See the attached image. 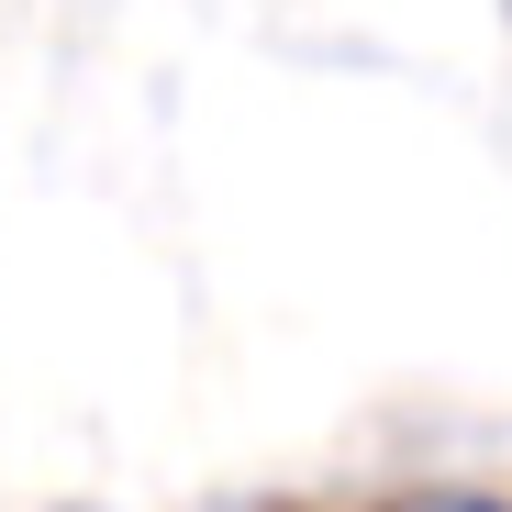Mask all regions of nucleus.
<instances>
[{
    "label": "nucleus",
    "instance_id": "1",
    "mask_svg": "<svg viewBox=\"0 0 512 512\" xmlns=\"http://www.w3.org/2000/svg\"><path fill=\"white\" fill-rule=\"evenodd\" d=\"M401 512H501V501H468V490H446V501H401Z\"/></svg>",
    "mask_w": 512,
    "mask_h": 512
}]
</instances>
